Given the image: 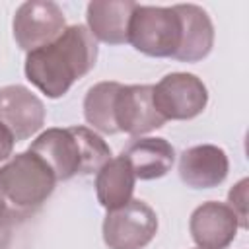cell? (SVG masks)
I'll return each instance as SVG.
<instances>
[{
	"mask_svg": "<svg viewBox=\"0 0 249 249\" xmlns=\"http://www.w3.org/2000/svg\"><path fill=\"white\" fill-rule=\"evenodd\" d=\"M97 62V41L82 23L68 25L53 43L25 56V78L47 97L58 99L93 70Z\"/></svg>",
	"mask_w": 249,
	"mask_h": 249,
	"instance_id": "1",
	"label": "cell"
},
{
	"mask_svg": "<svg viewBox=\"0 0 249 249\" xmlns=\"http://www.w3.org/2000/svg\"><path fill=\"white\" fill-rule=\"evenodd\" d=\"M27 150L37 154L53 169L56 181L97 173L111 160L109 144L93 128L78 124L47 128Z\"/></svg>",
	"mask_w": 249,
	"mask_h": 249,
	"instance_id": "2",
	"label": "cell"
},
{
	"mask_svg": "<svg viewBox=\"0 0 249 249\" xmlns=\"http://www.w3.org/2000/svg\"><path fill=\"white\" fill-rule=\"evenodd\" d=\"M128 43L146 56L175 58L183 43V16L179 4H136L128 21Z\"/></svg>",
	"mask_w": 249,
	"mask_h": 249,
	"instance_id": "3",
	"label": "cell"
},
{
	"mask_svg": "<svg viewBox=\"0 0 249 249\" xmlns=\"http://www.w3.org/2000/svg\"><path fill=\"white\" fill-rule=\"evenodd\" d=\"M0 185L10 206L27 216L53 195L56 177L37 154L25 150L0 167Z\"/></svg>",
	"mask_w": 249,
	"mask_h": 249,
	"instance_id": "4",
	"label": "cell"
},
{
	"mask_svg": "<svg viewBox=\"0 0 249 249\" xmlns=\"http://www.w3.org/2000/svg\"><path fill=\"white\" fill-rule=\"evenodd\" d=\"M101 233L109 249H144L158 233V214L146 200L132 198L107 212Z\"/></svg>",
	"mask_w": 249,
	"mask_h": 249,
	"instance_id": "5",
	"label": "cell"
},
{
	"mask_svg": "<svg viewBox=\"0 0 249 249\" xmlns=\"http://www.w3.org/2000/svg\"><path fill=\"white\" fill-rule=\"evenodd\" d=\"M152 99L165 121H189L206 109L208 89L196 74L171 72L154 86Z\"/></svg>",
	"mask_w": 249,
	"mask_h": 249,
	"instance_id": "6",
	"label": "cell"
},
{
	"mask_svg": "<svg viewBox=\"0 0 249 249\" xmlns=\"http://www.w3.org/2000/svg\"><path fill=\"white\" fill-rule=\"evenodd\" d=\"M64 29V12L56 2L51 0H29L19 4L12 21L14 39L25 53L53 43Z\"/></svg>",
	"mask_w": 249,
	"mask_h": 249,
	"instance_id": "7",
	"label": "cell"
},
{
	"mask_svg": "<svg viewBox=\"0 0 249 249\" xmlns=\"http://www.w3.org/2000/svg\"><path fill=\"white\" fill-rule=\"evenodd\" d=\"M154 86L150 84H121L115 97V126L117 132L130 136H142L156 128H161L167 121L154 107Z\"/></svg>",
	"mask_w": 249,
	"mask_h": 249,
	"instance_id": "8",
	"label": "cell"
},
{
	"mask_svg": "<svg viewBox=\"0 0 249 249\" xmlns=\"http://www.w3.org/2000/svg\"><path fill=\"white\" fill-rule=\"evenodd\" d=\"M0 123L6 124L16 142L27 140L43 128L45 105L25 86H4L0 88Z\"/></svg>",
	"mask_w": 249,
	"mask_h": 249,
	"instance_id": "9",
	"label": "cell"
},
{
	"mask_svg": "<svg viewBox=\"0 0 249 249\" xmlns=\"http://www.w3.org/2000/svg\"><path fill=\"white\" fill-rule=\"evenodd\" d=\"M239 222L233 210L218 200L196 206L189 220V231L198 249H228L235 239Z\"/></svg>",
	"mask_w": 249,
	"mask_h": 249,
	"instance_id": "10",
	"label": "cell"
},
{
	"mask_svg": "<svg viewBox=\"0 0 249 249\" xmlns=\"http://www.w3.org/2000/svg\"><path fill=\"white\" fill-rule=\"evenodd\" d=\"M228 171V154L216 144L191 146L179 158V177L191 189H214L226 181Z\"/></svg>",
	"mask_w": 249,
	"mask_h": 249,
	"instance_id": "11",
	"label": "cell"
},
{
	"mask_svg": "<svg viewBox=\"0 0 249 249\" xmlns=\"http://www.w3.org/2000/svg\"><path fill=\"white\" fill-rule=\"evenodd\" d=\"M136 8L132 0H93L86 8L88 29L95 41L107 45L128 43V21Z\"/></svg>",
	"mask_w": 249,
	"mask_h": 249,
	"instance_id": "12",
	"label": "cell"
},
{
	"mask_svg": "<svg viewBox=\"0 0 249 249\" xmlns=\"http://www.w3.org/2000/svg\"><path fill=\"white\" fill-rule=\"evenodd\" d=\"M130 163L134 177L140 181H152L167 175L175 161V150L165 138L146 136L132 140L121 154Z\"/></svg>",
	"mask_w": 249,
	"mask_h": 249,
	"instance_id": "13",
	"label": "cell"
},
{
	"mask_svg": "<svg viewBox=\"0 0 249 249\" xmlns=\"http://www.w3.org/2000/svg\"><path fill=\"white\" fill-rule=\"evenodd\" d=\"M183 16V43L175 56L179 62H198L214 47V25L208 12L196 4H179Z\"/></svg>",
	"mask_w": 249,
	"mask_h": 249,
	"instance_id": "14",
	"label": "cell"
},
{
	"mask_svg": "<svg viewBox=\"0 0 249 249\" xmlns=\"http://www.w3.org/2000/svg\"><path fill=\"white\" fill-rule=\"evenodd\" d=\"M134 171L126 158H111L95 175V195L97 202L109 212L124 206L132 200L134 193Z\"/></svg>",
	"mask_w": 249,
	"mask_h": 249,
	"instance_id": "15",
	"label": "cell"
},
{
	"mask_svg": "<svg viewBox=\"0 0 249 249\" xmlns=\"http://www.w3.org/2000/svg\"><path fill=\"white\" fill-rule=\"evenodd\" d=\"M121 88V82H97L93 84L84 97V119L91 124L93 130L103 134H115V97Z\"/></svg>",
	"mask_w": 249,
	"mask_h": 249,
	"instance_id": "16",
	"label": "cell"
},
{
	"mask_svg": "<svg viewBox=\"0 0 249 249\" xmlns=\"http://www.w3.org/2000/svg\"><path fill=\"white\" fill-rule=\"evenodd\" d=\"M247 185H249V179H241L237 181L231 191L228 193V206L233 210L237 222H239V228H247Z\"/></svg>",
	"mask_w": 249,
	"mask_h": 249,
	"instance_id": "17",
	"label": "cell"
},
{
	"mask_svg": "<svg viewBox=\"0 0 249 249\" xmlns=\"http://www.w3.org/2000/svg\"><path fill=\"white\" fill-rule=\"evenodd\" d=\"M14 136L12 132L6 128V124L0 123V163L2 161H8L12 156H14Z\"/></svg>",
	"mask_w": 249,
	"mask_h": 249,
	"instance_id": "18",
	"label": "cell"
},
{
	"mask_svg": "<svg viewBox=\"0 0 249 249\" xmlns=\"http://www.w3.org/2000/svg\"><path fill=\"white\" fill-rule=\"evenodd\" d=\"M23 216L25 214H21V212H18V210H14L10 206V202H8L6 195H4V189L0 185V224H4V222H14L16 224V220L23 218Z\"/></svg>",
	"mask_w": 249,
	"mask_h": 249,
	"instance_id": "19",
	"label": "cell"
},
{
	"mask_svg": "<svg viewBox=\"0 0 249 249\" xmlns=\"http://www.w3.org/2000/svg\"><path fill=\"white\" fill-rule=\"evenodd\" d=\"M12 228H14V222H4V224H0V249H6V247L10 245Z\"/></svg>",
	"mask_w": 249,
	"mask_h": 249,
	"instance_id": "20",
	"label": "cell"
},
{
	"mask_svg": "<svg viewBox=\"0 0 249 249\" xmlns=\"http://www.w3.org/2000/svg\"><path fill=\"white\" fill-rule=\"evenodd\" d=\"M196 249H198V247H196Z\"/></svg>",
	"mask_w": 249,
	"mask_h": 249,
	"instance_id": "21",
	"label": "cell"
}]
</instances>
